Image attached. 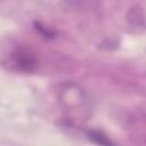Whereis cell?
Wrapping results in <instances>:
<instances>
[{
	"mask_svg": "<svg viewBox=\"0 0 146 146\" xmlns=\"http://www.w3.org/2000/svg\"><path fill=\"white\" fill-rule=\"evenodd\" d=\"M10 60L16 70L24 73H32L38 67L35 54L26 47H17L10 54Z\"/></svg>",
	"mask_w": 146,
	"mask_h": 146,
	"instance_id": "1",
	"label": "cell"
},
{
	"mask_svg": "<svg viewBox=\"0 0 146 146\" xmlns=\"http://www.w3.org/2000/svg\"><path fill=\"white\" fill-rule=\"evenodd\" d=\"M88 138L99 145H112V141L108 139V137L100 130H90L87 133Z\"/></svg>",
	"mask_w": 146,
	"mask_h": 146,
	"instance_id": "2",
	"label": "cell"
},
{
	"mask_svg": "<svg viewBox=\"0 0 146 146\" xmlns=\"http://www.w3.org/2000/svg\"><path fill=\"white\" fill-rule=\"evenodd\" d=\"M34 26H35V30L39 32V33H41V35L42 36H44V38H54V32L52 31H50V30H48V29H46L43 25H41L39 22H35L34 23Z\"/></svg>",
	"mask_w": 146,
	"mask_h": 146,
	"instance_id": "3",
	"label": "cell"
}]
</instances>
